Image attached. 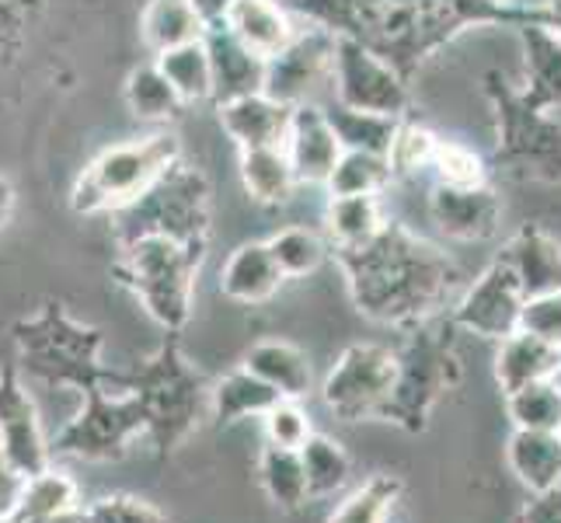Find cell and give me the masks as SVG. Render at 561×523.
Returning <instances> with one entry per match:
<instances>
[{"label": "cell", "instance_id": "cell-45", "mask_svg": "<svg viewBox=\"0 0 561 523\" xmlns=\"http://www.w3.org/2000/svg\"><path fill=\"white\" fill-rule=\"evenodd\" d=\"M192 4H196V11L206 18V25L213 29V25L224 22V14L230 11V4H234V0H192Z\"/></svg>", "mask_w": 561, "mask_h": 523}, {"label": "cell", "instance_id": "cell-13", "mask_svg": "<svg viewBox=\"0 0 561 523\" xmlns=\"http://www.w3.org/2000/svg\"><path fill=\"white\" fill-rule=\"evenodd\" d=\"M283 150L289 158V168L297 174V185H324L345 147L332 120H328V112L314 102H300L289 112Z\"/></svg>", "mask_w": 561, "mask_h": 523}, {"label": "cell", "instance_id": "cell-19", "mask_svg": "<svg viewBox=\"0 0 561 523\" xmlns=\"http://www.w3.org/2000/svg\"><path fill=\"white\" fill-rule=\"evenodd\" d=\"M14 513L25 523H84L81 489L67 471L49 464L46 471L25 478V492Z\"/></svg>", "mask_w": 561, "mask_h": 523}, {"label": "cell", "instance_id": "cell-39", "mask_svg": "<svg viewBox=\"0 0 561 523\" xmlns=\"http://www.w3.org/2000/svg\"><path fill=\"white\" fill-rule=\"evenodd\" d=\"M430 164L439 171L443 185H450V189H478L481 174H485V171H481V161L474 158L468 147H460V144H439L436 140V150H433Z\"/></svg>", "mask_w": 561, "mask_h": 523}, {"label": "cell", "instance_id": "cell-27", "mask_svg": "<svg viewBox=\"0 0 561 523\" xmlns=\"http://www.w3.org/2000/svg\"><path fill=\"white\" fill-rule=\"evenodd\" d=\"M158 70L168 77V84L179 91L182 105H199L213 99V60L206 38L199 43H185L175 49L158 53Z\"/></svg>", "mask_w": 561, "mask_h": 523}, {"label": "cell", "instance_id": "cell-32", "mask_svg": "<svg viewBox=\"0 0 561 523\" xmlns=\"http://www.w3.org/2000/svg\"><path fill=\"white\" fill-rule=\"evenodd\" d=\"M401 492H404L401 478L380 471L345 496L335 507V513L328 516V523H387L398 507Z\"/></svg>", "mask_w": 561, "mask_h": 523}, {"label": "cell", "instance_id": "cell-16", "mask_svg": "<svg viewBox=\"0 0 561 523\" xmlns=\"http://www.w3.org/2000/svg\"><path fill=\"white\" fill-rule=\"evenodd\" d=\"M244 371H251L259 380H265L279 398L304 401L314 391V371L304 349L283 339H262L244 353Z\"/></svg>", "mask_w": 561, "mask_h": 523}, {"label": "cell", "instance_id": "cell-7", "mask_svg": "<svg viewBox=\"0 0 561 523\" xmlns=\"http://www.w3.org/2000/svg\"><path fill=\"white\" fill-rule=\"evenodd\" d=\"M460 371L450 342L436 332H415L404 353H398V377L377 422H394L404 433H422L436 401L450 391Z\"/></svg>", "mask_w": 561, "mask_h": 523}, {"label": "cell", "instance_id": "cell-30", "mask_svg": "<svg viewBox=\"0 0 561 523\" xmlns=\"http://www.w3.org/2000/svg\"><path fill=\"white\" fill-rule=\"evenodd\" d=\"M259 481L262 492L268 496V502L286 513H297L311 492H307V475L300 464V451H286V447H273L265 443L262 457H259Z\"/></svg>", "mask_w": 561, "mask_h": 523}, {"label": "cell", "instance_id": "cell-10", "mask_svg": "<svg viewBox=\"0 0 561 523\" xmlns=\"http://www.w3.org/2000/svg\"><path fill=\"white\" fill-rule=\"evenodd\" d=\"M0 457L22 478L46 471L53 464L35 398L28 395L14 363L0 366Z\"/></svg>", "mask_w": 561, "mask_h": 523}, {"label": "cell", "instance_id": "cell-47", "mask_svg": "<svg viewBox=\"0 0 561 523\" xmlns=\"http://www.w3.org/2000/svg\"><path fill=\"white\" fill-rule=\"evenodd\" d=\"M0 523H25V520L18 516V513H11V516H0Z\"/></svg>", "mask_w": 561, "mask_h": 523}, {"label": "cell", "instance_id": "cell-40", "mask_svg": "<svg viewBox=\"0 0 561 523\" xmlns=\"http://www.w3.org/2000/svg\"><path fill=\"white\" fill-rule=\"evenodd\" d=\"M433 150H436V140L430 129L401 126L394 129L391 147H387V164H391V171H415L433 161Z\"/></svg>", "mask_w": 561, "mask_h": 523}, {"label": "cell", "instance_id": "cell-18", "mask_svg": "<svg viewBox=\"0 0 561 523\" xmlns=\"http://www.w3.org/2000/svg\"><path fill=\"white\" fill-rule=\"evenodd\" d=\"M499 356H495V380L502 387V395H513L519 387L537 384V380H551L558 371L561 349L537 339L524 328H516L513 336L499 339Z\"/></svg>", "mask_w": 561, "mask_h": 523}, {"label": "cell", "instance_id": "cell-20", "mask_svg": "<svg viewBox=\"0 0 561 523\" xmlns=\"http://www.w3.org/2000/svg\"><path fill=\"white\" fill-rule=\"evenodd\" d=\"M506 461L519 486L530 489V496L551 492L561 486V433L513 430L506 443Z\"/></svg>", "mask_w": 561, "mask_h": 523}, {"label": "cell", "instance_id": "cell-4", "mask_svg": "<svg viewBox=\"0 0 561 523\" xmlns=\"http://www.w3.org/2000/svg\"><path fill=\"white\" fill-rule=\"evenodd\" d=\"M175 164H182V144L168 129L112 144L77 174L70 189V206L81 217L123 213L133 203H140Z\"/></svg>", "mask_w": 561, "mask_h": 523}, {"label": "cell", "instance_id": "cell-35", "mask_svg": "<svg viewBox=\"0 0 561 523\" xmlns=\"http://www.w3.org/2000/svg\"><path fill=\"white\" fill-rule=\"evenodd\" d=\"M387 179H391V164H387L383 154L342 150L324 185L332 196H363V192H380Z\"/></svg>", "mask_w": 561, "mask_h": 523}, {"label": "cell", "instance_id": "cell-14", "mask_svg": "<svg viewBox=\"0 0 561 523\" xmlns=\"http://www.w3.org/2000/svg\"><path fill=\"white\" fill-rule=\"evenodd\" d=\"M220 29L259 60H273L297 38V25L279 0H234Z\"/></svg>", "mask_w": 561, "mask_h": 523}, {"label": "cell", "instance_id": "cell-29", "mask_svg": "<svg viewBox=\"0 0 561 523\" xmlns=\"http://www.w3.org/2000/svg\"><path fill=\"white\" fill-rule=\"evenodd\" d=\"M123 99H126V109L137 115L140 123H153V126L171 123L185 109L179 91L168 84V77L158 70V64L133 67L123 84Z\"/></svg>", "mask_w": 561, "mask_h": 523}, {"label": "cell", "instance_id": "cell-28", "mask_svg": "<svg viewBox=\"0 0 561 523\" xmlns=\"http://www.w3.org/2000/svg\"><path fill=\"white\" fill-rule=\"evenodd\" d=\"M513 273L519 280L524 297H540V294H554L561 289V245L545 238V235H527L513 245Z\"/></svg>", "mask_w": 561, "mask_h": 523}, {"label": "cell", "instance_id": "cell-36", "mask_svg": "<svg viewBox=\"0 0 561 523\" xmlns=\"http://www.w3.org/2000/svg\"><path fill=\"white\" fill-rule=\"evenodd\" d=\"M328 120H332L345 150H370V154H383V158H387V147H391L394 129H398L394 120H387V115L353 112L342 105L335 112H328Z\"/></svg>", "mask_w": 561, "mask_h": 523}, {"label": "cell", "instance_id": "cell-26", "mask_svg": "<svg viewBox=\"0 0 561 523\" xmlns=\"http://www.w3.org/2000/svg\"><path fill=\"white\" fill-rule=\"evenodd\" d=\"M383 209L377 192H363V196H332L324 206V230L332 238L335 251L363 248L383 230Z\"/></svg>", "mask_w": 561, "mask_h": 523}, {"label": "cell", "instance_id": "cell-2", "mask_svg": "<svg viewBox=\"0 0 561 523\" xmlns=\"http://www.w3.org/2000/svg\"><path fill=\"white\" fill-rule=\"evenodd\" d=\"M203 259L206 245L179 241L161 230H140V235L123 238L115 280L137 297V304L168 336H179L192 318Z\"/></svg>", "mask_w": 561, "mask_h": 523}, {"label": "cell", "instance_id": "cell-22", "mask_svg": "<svg viewBox=\"0 0 561 523\" xmlns=\"http://www.w3.org/2000/svg\"><path fill=\"white\" fill-rule=\"evenodd\" d=\"M206 32V18L196 11L192 0H147L140 11V35L153 56L185 43H199Z\"/></svg>", "mask_w": 561, "mask_h": 523}, {"label": "cell", "instance_id": "cell-31", "mask_svg": "<svg viewBox=\"0 0 561 523\" xmlns=\"http://www.w3.org/2000/svg\"><path fill=\"white\" fill-rule=\"evenodd\" d=\"M300 464L307 475V492L311 499H324L345 489V481L353 475V461L345 454V447L339 440L324 436V433H311L307 443L300 447Z\"/></svg>", "mask_w": 561, "mask_h": 523}, {"label": "cell", "instance_id": "cell-24", "mask_svg": "<svg viewBox=\"0 0 561 523\" xmlns=\"http://www.w3.org/2000/svg\"><path fill=\"white\" fill-rule=\"evenodd\" d=\"M238 174H241V185L248 196L262 206H283L297 189V174L289 168L283 144L244 147L241 161H238Z\"/></svg>", "mask_w": 561, "mask_h": 523}, {"label": "cell", "instance_id": "cell-15", "mask_svg": "<svg viewBox=\"0 0 561 523\" xmlns=\"http://www.w3.org/2000/svg\"><path fill=\"white\" fill-rule=\"evenodd\" d=\"M217 112H220L224 133L238 144V150H244V147L283 144L294 105L268 99L265 91H251V94H238V99L217 102Z\"/></svg>", "mask_w": 561, "mask_h": 523}, {"label": "cell", "instance_id": "cell-9", "mask_svg": "<svg viewBox=\"0 0 561 523\" xmlns=\"http://www.w3.org/2000/svg\"><path fill=\"white\" fill-rule=\"evenodd\" d=\"M332 84L339 105L353 112L394 120L404 105V88L398 84L394 70L370 49H363L356 38H335L332 43Z\"/></svg>", "mask_w": 561, "mask_h": 523}, {"label": "cell", "instance_id": "cell-23", "mask_svg": "<svg viewBox=\"0 0 561 523\" xmlns=\"http://www.w3.org/2000/svg\"><path fill=\"white\" fill-rule=\"evenodd\" d=\"M279 401V395L268 387L265 380H259L251 371H234L224 374L217 384H209V416L217 419V425H238L244 419H262L273 405Z\"/></svg>", "mask_w": 561, "mask_h": 523}, {"label": "cell", "instance_id": "cell-46", "mask_svg": "<svg viewBox=\"0 0 561 523\" xmlns=\"http://www.w3.org/2000/svg\"><path fill=\"white\" fill-rule=\"evenodd\" d=\"M551 384L558 387V391H561V360H558V371H554V377H551Z\"/></svg>", "mask_w": 561, "mask_h": 523}, {"label": "cell", "instance_id": "cell-33", "mask_svg": "<svg viewBox=\"0 0 561 523\" xmlns=\"http://www.w3.org/2000/svg\"><path fill=\"white\" fill-rule=\"evenodd\" d=\"M268 255L279 265L283 280H300V276H311L324 265L328 259V245L318 230L311 227H283L276 230L273 238L265 241Z\"/></svg>", "mask_w": 561, "mask_h": 523}, {"label": "cell", "instance_id": "cell-34", "mask_svg": "<svg viewBox=\"0 0 561 523\" xmlns=\"http://www.w3.org/2000/svg\"><path fill=\"white\" fill-rule=\"evenodd\" d=\"M506 409L513 419V430L561 433V391L551 380H537L506 395Z\"/></svg>", "mask_w": 561, "mask_h": 523}, {"label": "cell", "instance_id": "cell-17", "mask_svg": "<svg viewBox=\"0 0 561 523\" xmlns=\"http://www.w3.org/2000/svg\"><path fill=\"white\" fill-rule=\"evenodd\" d=\"M283 283L286 280L268 255L265 241L238 245L220 269V294L234 304H265Z\"/></svg>", "mask_w": 561, "mask_h": 523}, {"label": "cell", "instance_id": "cell-25", "mask_svg": "<svg viewBox=\"0 0 561 523\" xmlns=\"http://www.w3.org/2000/svg\"><path fill=\"white\" fill-rule=\"evenodd\" d=\"M433 217L450 238L474 241L495 230V203L481 189H450L443 185L433 196Z\"/></svg>", "mask_w": 561, "mask_h": 523}, {"label": "cell", "instance_id": "cell-43", "mask_svg": "<svg viewBox=\"0 0 561 523\" xmlns=\"http://www.w3.org/2000/svg\"><path fill=\"white\" fill-rule=\"evenodd\" d=\"M22 492H25V478L18 475L4 457H0V516H11L18 510Z\"/></svg>", "mask_w": 561, "mask_h": 523}, {"label": "cell", "instance_id": "cell-21", "mask_svg": "<svg viewBox=\"0 0 561 523\" xmlns=\"http://www.w3.org/2000/svg\"><path fill=\"white\" fill-rule=\"evenodd\" d=\"M206 46L213 60V99L227 102V99H238V94L262 91L265 60H259V56H251L244 46H238L220 25H213L206 32Z\"/></svg>", "mask_w": 561, "mask_h": 523}, {"label": "cell", "instance_id": "cell-12", "mask_svg": "<svg viewBox=\"0 0 561 523\" xmlns=\"http://www.w3.org/2000/svg\"><path fill=\"white\" fill-rule=\"evenodd\" d=\"M332 43L335 35L311 32L289 43L279 56L265 60L262 91L283 105H300L321 88L324 77H332Z\"/></svg>", "mask_w": 561, "mask_h": 523}, {"label": "cell", "instance_id": "cell-38", "mask_svg": "<svg viewBox=\"0 0 561 523\" xmlns=\"http://www.w3.org/2000/svg\"><path fill=\"white\" fill-rule=\"evenodd\" d=\"M84 523H168V516L140 496H102L84 507Z\"/></svg>", "mask_w": 561, "mask_h": 523}, {"label": "cell", "instance_id": "cell-5", "mask_svg": "<svg viewBox=\"0 0 561 523\" xmlns=\"http://www.w3.org/2000/svg\"><path fill=\"white\" fill-rule=\"evenodd\" d=\"M14 345L22 371L64 391L84 395L88 387L112 377L102 366V332L73 321L60 304H46L38 315L18 321Z\"/></svg>", "mask_w": 561, "mask_h": 523}, {"label": "cell", "instance_id": "cell-11", "mask_svg": "<svg viewBox=\"0 0 561 523\" xmlns=\"http://www.w3.org/2000/svg\"><path fill=\"white\" fill-rule=\"evenodd\" d=\"M524 289L513 273L510 262H495L485 276H481L468 297L457 304L454 321L468 328L474 336L485 339H506L519 328V311H524Z\"/></svg>", "mask_w": 561, "mask_h": 523}, {"label": "cell", "instance_id": "cell-6", "mask_svg": "<svg viewBox=\"0 0 561 523\" xmlns=\"http://www.w3.org/2000/svg\"><path fill=\"white\" fill-rule=\"evenodd\" d=\"M81 398V412L49 440L53 457L123 461L133 451V443L147 440L144 405L119 374H112L105 384L88 387Z\"/></svg>", "mask_w": 561, "mask_h": 523}, {"label": "cell", "instance_id": "cell-8", "mask_svg": "<svg viewBox=\"0 0 561 523\" xmlns=\"http://www.w3.org/2000/svg\"><path fill=\"white\" fill-rule=\"evenodd\" d=\"M398 377V353L377 342L345 345L335 366L321 384L324 409L342 422H366L380 419V409L391 398Z\"/></svg>", "mask_w": 561, "mask_h": 523}, {"label": "cell", "instance_id": "cell-41", "mask_svg": "<svg viewBox=\"0 0 561 523\" xmlns=\"http://www.w3.org/2000/svg\"><path fill=\"white\" fill-rule=\"evenodd\" d=\"M519 328L561 349V289H554V294H540V297H527L524 311H519Z\"/></svg>", "mask_w": 561, "mask_h": 523}, {"label": "cell", "instance_id": "cell-3", "mask_svg": "<svg viewBox=\"0 0 561 523\" xmlns=\"http://www.w3.org/2000/svg\"><path fill=\"white\" fill-rule=\"evenodd\" d=\"M123 384L133 387L144 405L147 440L158 457L175 454L209 416V384L185 360L175 339H164L158 353L140 360L133 377H123Z\"/></svg>", "mask_w": 561, "mask_h": 523}, {"label": "cell", "instance_id": "cell-42", "mask_svg": "<svg viewBox=\"0 0 561 523\" xmlns=\"http://www.w3.org/2000/svg\"><path fill=\"white\" fill-rule=\"evenodd\" d=\"M519 523H561V486L551 492H540L527 502Z\"/></svg>", "mask_w": 561, "mask_h": 523}, {"label": "cell", "instance_id": "cell-1", "mask_svg": "<svg viewBox=\"0 0 561 523\" xmlns=\"http://www.w3.org/2000/svg\"><path fill=\"white\" fill-rule=\"evenodd\" d=\"M356 311L380 325L422 321L450 294V262L409 230L387 227L363 248L335 251Z\"/></svg>", "mask_w": 561, "mask_h": 523}, {"label": "cell", "instance_id": "cell-44", "mask_svg": "<svg viewBox=\"0 0 561 523\" xmlns=\"http://www.w3.org/2000/svg\"><path fill=\"white\" fill-rule=\"evenodd\" d=\"M14 209H18V192H14L11 179H4V174H0V230L11 224Z\"/></svg>", "mask_w": 561, "mask_h": 523}, {"label": "cell", "instance_id": "cell-37", "mask_svg": "<svg viewBox=\"0 0 561 523\" xmlns=\"http://www.w3.org/2000/svg\"><path fill=\"white\" fill-rule=\"evenodd\" d=\"M262 425H265V443H273V447H286V451H300L307 436H311V416L304 412L300 401H289V398H279L273 409L262 416Z\"/></svg>", "mask_w": 561, "mask_h": 523}]
</instances>
